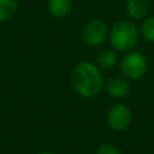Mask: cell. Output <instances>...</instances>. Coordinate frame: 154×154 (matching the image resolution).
<instances>
[{
    "mask_svg": "<svg viewBox=\"0 0 154 154\" xmlns=\"http://www.w3.org/2000/svg\"><path fill=\"white\" fill-rule=\"evenodd\" d=\"M71 84L77 95L83 99H93L105 87L102 70L93 61H78L71 71Z\"/></svg>",
    "mask_w": 154,
    "mask_h": 154,
    "instance_id": "cell-1",
    "label": "cell"
},
{
    "mask_svg": "<svg viewBox=\"0 0 154 154\" xmlns=\"http://www.w3.org/2000/svg\"><path fill=\"white\" fill-rule=\"evenodd\" d=\"M140 38V30L132 20L119 19L112 24L108 31L111 47L117 52H129L134 49Z\"/></svg>",
    "mask_w": 154,
    "mask_h": 154,
    "instance_id": "cell-2",
    "label": "cell"
},
{
    "mask_svg": "<svg viewBox=\"0 0 154 154\" xmlns=\"http://www.w3.org/2000/svg\"><path fill=\"white\" fill-rule=\"evenodd\" d=\"M120 71L128 81H140L148 71V60L146 55L136 49L125 52L120 60Z\"/></svg>",
    "mask_w": 154,
    "mask_h": 154,
    "instance_id": "cell-3",
    "label": "cell"
},
{
    "mask_svg": "<svg viewBox=\"0 0 154 154\" xmlns=\"http://www.w3.org/2000/svg\"><path fill=\"white\" fill-rule=\"evenodd\" d=\"M108 31L109 28L103 20L91 19L87 22L82 29V41L90 48L101 47L108 40Z\"/></svg>",
    "mask_w": 154,
    "mask_h": 154,
    "instance_id": "cell-4",
    "label": "cell"
},
{
    "mask_svg": "<svg viewBox=\"0 0 154 154\" xmlns=\"http://www.w3.org/2000/svg\"><path fill=\"white\" fill-rule=\"evenodd\" d=\"M106 120L109 129H112L116 132H122L126 130L131 124L132 120L131 108L123 102L114 103L108 109Z\"/></svg>",
    "mask_w": 154,
    "mask_h": 154,
    "instance_id": "cell-5",
    "label": "cell"
},
{
    "mask_svg": "<svg viewBox=\"0 0 154 154\" xmlns=\"http://www.w3.org/2000/svg\"><path fill=\"white\" fill-rule=\"evenodd\" d=\"M103 89L114 100H122L128 96L130 91V83L129 81L123 76H116L111 77L107 81H105Z\"/></svg>",
    "mask_w": 154,
    "mask_h": 154,
    "instance_id": "cell-6",
    "label": "cell"
},
{
    "mask_svg": "<svg viewBox=\"0 0 154 154\" xmlns=\"http://www.w3.org/2000/svg\"><path fill=\"white\" fill-rule=\"evenodd\" d=\"M125 10L131 20H143L148 16V4L146 0H126Z\"/></svg>",
    "mask_w": 154,
    "mask_h": 154,
    "instance_id": "cell-7",
    "label": "cell"
},
{
    "mask_svg": "<svg viewBox=\"0 0 154 154\" xmlns=\"http://www.w3.org/2000/svg\"><path fill=\"white\" fill-rule=\"evenodd\" d=\"M47 8L52 17L61 19L71 13L72 0H48Z\"/></svg>",
    "mask_w": 154,
    "mask_h": 154,
    "instance_id": "cell-8",
    "label": "cell"
},
{
    "mask_svg": "<svg viewBox=\"0 0 154 154\" xmlns=\"http://www.w3.org/2000/svg\"><path fill=\"white\" fill-rule=\"evenodd\" d=\"M101 70L109 71L118 64V54L113 48H103L96 57L95 63Z\"/></svg>",
    "mask_w": 154,
    "mask_h": 154,
    "instance_id": "cell-9",
    "label": "cell"
},
{
    "mask_svg": "<svg viewBox=\"0 0 154 154\" xmlns=\"http://www.w3.org/2000/svg\"><path fill=\"white\" fill-rule=\"evenodd\" d=\"M19 0H0V23L7 22L16 13Z\"/></svg>",
    "mask_w": 154,
    "mask_h": 154,
    "instance_id": "cell-10",
    "label": "cell"
},
{
    "mask_svg": "<svg viewBox=\"0 0 154 154\" xmlns=\"http://www.w3.org/2000/svg\"><path fill=\"white\" fill-rule=\"evenodd\" d=\"M140 36L148 43H154V16H147L141 24Z\"/></svg>",
    "mask_w": 154,
    "mask_h": 154,
    "instance_id": "cell-11",
    "label": "cell"
},
{
    "mask_svg": "<svg viewBox=\"0 0 154 154\" xmlns=\"http://www.w3.org/2000/svg\"><path fill=\"white\" fill-rule=\"evenodd\" d=\"M95 154H122V153L116 146H113L111 143H105L97 148Z\"/></svg>",
    "mask_w": 154,
    "mask_h": 154,
    "instance_id": "cell-12",
    "label": "cell"
},
{
    "mask_svg": "<svg viewBox=\"0 0 154 154\" xmlns=\"http://www.w3.org/2000/svg\"><path fill=\"white\" fill-rule=\"evenodd\" d=\"M37 154H54V153H52L51 150H47V149H45V150H41V152H38Z\"/></svg>",
    "mask_w": 154,
    "mask_h": 154,
    "instance_id": "cell-13",
    "label": "cell"
}]
</instances>
